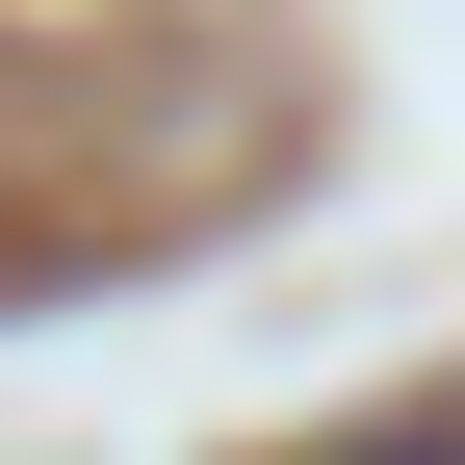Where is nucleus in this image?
I'll return each mask as SVG.
<instances>
[{"mask_svg":"<svg viewBox=\"0 0 465 465\" xmlns=\"http://www.w3.org/2000/svg\"><path fill=\"white\" fill-rule=\"evenodd\" d=\"M336 465H465V414H388V440H336Z\"/></svg>","mask_w":465,"mask_h":465,"instance_id":"obj_1","label":"nucleus"}]
</instances>
